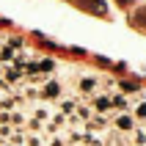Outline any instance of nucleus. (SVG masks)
<instances>
[{"mask_svg": "<svg viewBox=\"0 0 146 146\" xmlns=\"http://www.w3.org/2000/svg\"><path fill=\"white\" fill-rule=\"evenodd\" d=\"M33 66H36V72H41V74H50L52 69H55V61L44 58V61H39V64H33Z\"/></svg>", "mask_w": 146, "mask_h": 146, "instance_id": "obj_8", "label": "nucleus"}, {"mask_svg": "<svg viewBox=\"0 0 146 146\" xmlns=\"http://www.w3.org/2000/svg\"><path fill=\"white\" fill-rule=\"evenodd\" d=\"M50 108H36V110H33V119H36V121H50Z\"/></svg>", "mask_w": 146, "mask_h": 146, "instance_id": "obj_11", "label": "nucleus"}, {"mask_svg": "<svg viewBox=\"0 0 146 146\" xmlns=\"http://www.w3.org/2000/svg\"><path fill=\"white\" fill-rule=\"evenodd\" d=\"M135 22H138V28H146V11H138V17H135Z\"/></svg>", "mask_w": 146, "mask_h": 146, "instance_id": "obj_18", "label": "nucleus"}, {"mask_svg": "<svg viewBox=\"0 0 146 146\" xmlns=\"http://www.w3.org/2000/svg\"><path fill=\"white\" fill-rule=\"evenodd\" d=\"M8 94H11V83H6L0 77V97H8Z\"/></svg>", "mask_w": 146, "mask_h": 146, "instance_id": "obj_16", "label": "nucleus"}, {"mask_svg": "<svg viewBox=\"0 0 146 146\" xmlns=\"http://www.w3.org/2000/svg\"><path fill=\"white\" fill-rule=\"evenodd\" d=\"M74 108H77V102H74V99H64V102H61V113L69 119V116L74 113Z\"/></svg>", "mask_w": 146, "mask_h": 146, "instance_id": "obj_9", "label": "nucleus"}, {"mask_svg": "<svg viewBox=\"0 0 146 146\" xmlns=\"http://www.w3.org/2000/svg\"><path fill=\"white\" fill-rule=\"evenodd\" d=\"M25 146H41V138L39 135H28L25 138Z\"/></svg>", "mask_w": 146, "mask_h": 146, "instance_id": "obj_17", "label": "nucleus"}, {"mask_svg": "<svg viewBox=\"0 0 146 146\" xmlns=\"http://www.w3.org/2000/svg\"><path fill=\"white\" fill-rule=\"evenodd\" d=\"M8 138H11V143H14V146H22V143H25V132H22V130H14Z\"/></svg>", "mask_w": 146, "mask_h": 146, "instance_id": "obj_13", "label": "nucleus"}, {"mask_svg": "<svg viewBox=\"0 0 146 146\" xmlns=\"http://www.w3.org/2000/svg\"><path fill=\"white\" fill-rule=\"evenodd\" d=\"M113 127L119 132H132V130H135V119H132V113H113Z\"/></svg>", "mask_w": 146, "mask_h": 146, "instance_id": "obj_1", "label": "nucleus"}, {"mask_svg": "<svg viewBox=\"0 0 146 146\" xmlns=\"http://www.w3.org/2000/svg\"><path fill=\"white\" fill-rule=\"evenodd\" d=\"M132 119H135V124H146V99H141L138 105L132 108Z\"/></svg>", "mask_w": 146, "mask_h": 146, "instance_id": "obj_5", "label": "nucleus"}, {"mask_svg": "<svg viewBox=\"0 0 146 146\" xmlns=\"http://www.w3.org/2000/svg\"><path fill=\"white\" fill-rule=\"evenodd\" d=\"M97 88H99V80H97V77H83V80H80V91L86 94V97H94Z\"/></svg>", "mask_w": 146, "mask_h": 146, "instance_id": "obj_3", "label": "nucleus"}, {"mask_svg": "<svg viewBox=\"0 0 146 146\" xmlns=\"http://www.w3.org/2000/svg\"><path fill=\"white\" fill-rule=\"evenodd\" d=\"M8 135H11V124H0V143H3Z\"/></svg>", "mask_w": 146, "mask_h": 146, "instance_id": "obj_15", "label": "nucleus"}, {"mask_svg": "<svg viewBox=\"0 0 146 146\" xmlns=\"http://www.w3.org/2000/svg\"><path fill=\"white\" fill-rule=\"evenodd\" d=\"M11 58H14V50L11 47H0V64H8Z\"/></svg>", "mask_w": 146, "mask_h": 146, "instance_id": "obj_14", "label": "nucleus"}, {"mask_svg": "<svg viewBox=\"0 0 146 146\" xmlns=\"http://www.w3.org/2000/svg\"><path fill=\"white\" fill-rule=\"evenodd\" d=\"M28 124H31V130H36V132H39V130H44V124H41V121H36V119H31Z\"/></svg>", "mask_w": 146, "mask_h": 146, "instance_id": "obj_20", "label": "nucleus"}, {"mask_svg": "<svg viewBox=\"0 0 146 146\" xmlns=\"http://www.w3.org/2000/svg\"><path fill=\"white\" fill-rule=\"evenodd\" d=\"M130 135H132V146H146V135H143V130H138V127H135Z\"/></svg>", "mask_w": 146, "mask_h": 146, "instance_id": "obj_10", "label": "nucleus"}, {"mask_svg": "<svg viewBox=\"0 0 146 146\" xmlns=\"http://www.w3.org/2000/svg\"><path fill=\"white\" fill-rule=\"evenodd\" d=\"M47 146H64V138H61V135H52V138H50V143Z\"/></svg>", "mask_w": 146, "mask_h": 146, "instance_id": "obj_19", "label": "nucleus"}, {"mask_svg": "<svg viewBox=\"0 0 146 146\" xmlns=\"http://www.w3.org/2000/svg\"><path fill=\"white\" fill-rule=\"evenodd\" d=\"M94 108H97V113H108V110H113L108 97H94Z\"/></svg>", "mask_w": 146, "mask_h": 146, "instance_id": "obj_7", "label": "nucleus"}, {"mask_svg": "<svg viewBox=\"0 0 146 146\" xmlns=\"http://www.w3.org/2000/svg\"><path fill=\"white\" fill-rule=\"evenodd\" d=\"M110 108H116V110H121V113H127V108H130V102H127V97H124V94H110Z\"/></svg>", "mask_w": 146, "mask_h": 146, "instance_id": "obj_4", "label": "nucleus"}, {"mask_svg": "<svg viewBox=\"0 0 146 146\" xmlns=\"http://www.w3.org/2000/svg\"><path fill=\"white\" fill-rule=\"evenodd\" d=\"M141 130H143V135H146V124H143V127H141Z\"/></svg>", "mask_w": 146, "mask_h": 146, "instance_id": "obj_21", "label": "nucleus"}, {"mask_svg": "<svg viewBox=\"0 0 146 146\" xmlns=\"http://www.w3.org/2000/svg\"><path fill=\"white\" fill-rule=\"evenodd\" d=\"M3 74H6V83H14V80H19V77H25V72L19 66H8V69H3Z\"/></svg>", "mask_w": 146, "mask_h": 146, "instance_id": "obj_6", "label": "nucleus"}, {"mask_svg": "<svg viewBox=\"0 0 146 146\" xmlns=\"http://www.w3.org/2000/svg\"><path fill=\"white\" fill-rule=\"evenodd\" d=\"M39 97L41 99H58V97H61V83H58V80L44 83V86L39 88Z\"/></svg>", "mask_w": 146, "mask_h": 146, "instance_id": "obj_2", "label": "nucleus"}, {"mask_svg": "<svg viewBox=\"0 0 146 146\" xmlns=\"http://www.w3.org/2000/svg\"><path fill=\"white\" fill-rule=\"evenodd\" d=\"M0 146H11V143H0Z\"/></svg>", "mask_w": 146, "mask_h": 146, "instance_id": "obj_22", "label": "nucleus"}, {"mask_svg": "<svg viewBox=\"0 0 146 146\" xmlns=\"http://www.w3.org/2000/svg\"><path fill=\"white\" fill-rule=\"evenodd\" d=\"M22 121H25L22 110H11V113H8V124H14V127H19Z\"/></svg>", "mask_w": 146, "mask_h": 146, "instance_id": "obj_12", "label": "nucleus"}]
</instances>
